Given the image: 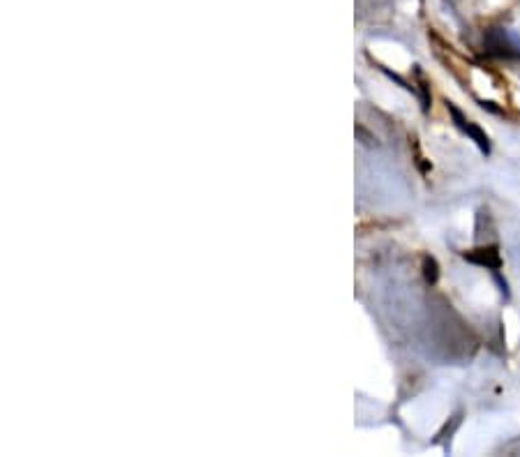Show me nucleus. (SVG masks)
<instances>
[{
	"instance_id": "1",
	"label": "nucleus",
	"mask_w": 520,
	"mask_h": 457,
	"mask_svg": "<svg viewBox=\"0 0 520 457\" xmlns=\"http://www.w3.org/2000/svg\"><path fill=\"white\" fill-rule=\"evenodd\" d=\"M463 257L470 263H477V266L490 268V270H499L502 268V257H499V248L497 245H483L472 252H465Z\"/></svg>"
},
{
	"instance_id": "2",
	"label": "nucleus",
	"mask_w": 520,
	"mask_h": 457,
	"mask_svg": "<svg viewBox=\"0 0 520 457\" xmlns=\"http://www.w3.org/2000/svg\"><path fill=\"white\" fill-rule=\"evenodd\" d=\"M486 49H488V54L497 56V58H516V56H520V51L509 42L504 30H497V28L486 35Z\"/></svg>"
},
{
	"instance_id": "3",
	"label": "nucleus",
	"mask_w": 520,
	"mask_h": 457,
	"mask_svg": "<svg viewBox=\"0 0 520 457\" xmlns=\"http://www.w3.org/2000/svg\"><path fill=\"white\" fill-rule=\"evenodd\" d=\"M465 134L470 137L472 141L479 146V151H481L483 155H490V139L486 137V132H483L479 125H474V122H467Z\"/></svg>"
},
{
	"instance_id": "4",
	"label": "nucleus",
	"mask_w": 520,
	"mask_h": 457,
	"mask_svg": "<svg viewBox=\"0 0 520 457\" xmlns=\"http://www.w3.org/2000/svg\"><path fill=\"white\" fill-rule=\"evenodd\" d=\"M423 277H426L428 284H435L439 279V266H437L435 257H430V254L423 257Z\"/></svg>"
},
{
	"instance_id": "5",
	"label": "nucleus",
	"mask_w": 520,
	"mask_h": 457,
	"mask_svg": "<svg viewBox=\"0 0 520 457\" xmlns=\"http://www.w3.org/2000/svg\"><path fill=\"white\" fill-rule=\"evenodd\" d=\"M446 109H448V113H451V118H453V122H456V127L465 132L467 122H470V120H467V118L463 116V113H460V109H458L453 102H446Z\"/></svg>"
},
{
	"instance_id": "6",
	"label": "nucleus",
	"mask_w": 520,
	"mask_h": 457,
	"mask_svg": "<svg viewBox=\"0 0 520 457\" xmlns=\"http://www.w3.org/2000/svg\"><path fill=\"white\" fill-rule=\"evenodd\" d=\"M460 420H463V411H458V414L451 418V425H444V429H442V432H439V439H446V434L448 436H451L453 432H456V429H458V425H460Z\"/></svg>"
},
{
	"instance_id": "7",
	"label": "nucleus",
	"mask_w": 520,
	"mask_h": 457,
	"mask_svg": "<svg viewBox=\"0 0 520 457\" xmlns=\"http://www.w3.org/2000/svg\"><path fill=\"white\" fill-rule=\"evenodd\" d=\"M356 137L361 139V144H366V146H370V148H373V146H377V139H375L373 134H370V132H368L366 127L356 125Z\"/></svg>"
},
{
	"instance_id": "8",
	"label": "nucleus",
	"mask_w": 520,
	"mask_h": 457,
	"mask_svg": "<svg viewBox=\"0 0 520 457\" xmlns=\"http://www.w3.org/2000/svg\"><path fill=\"white\" fill-rule=\"evenodd\" d=\"M495 279H497V284H499V291H502V296L504 298H509V284H507V279H502V275L495 270Z\"/></svg>"
}]
</instances>
